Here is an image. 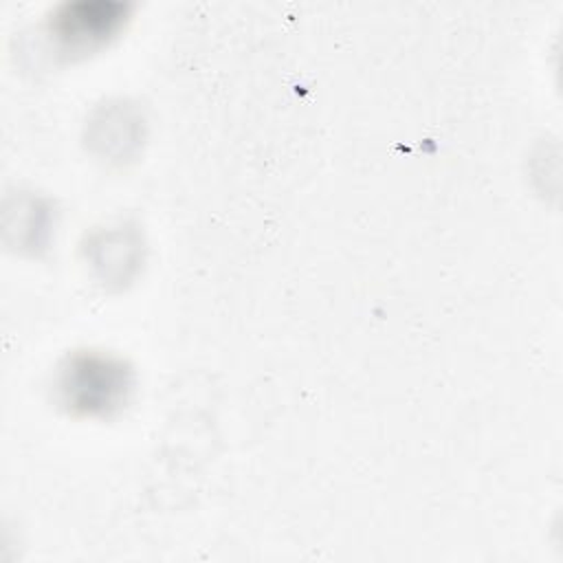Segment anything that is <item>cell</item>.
<instances>
[{
  "instance_id": "1",
  "label": "cell",
  "mask_w": 563,
  "mask_h": 563,
  "mask_svg": "<svg viewBox=\"0 0 563 563\" xmlns=\"http://www.w3.org/2000/svg\"><path fill=\"white\" fill-rule=\"evenodd\" d=\"M55 387L59 402L68 411L77 416H110L125 405L132 389V372L114 356L79 352L59 367Z\"/></svg>"
},
{
  "instance_id": "2",
  "label": "cell",
  "mask_w": 563,
  "mask_h": 563,
  "mask_svg": "<svg viewBox=\"0 0 563 563\" xmlns=\"http://www.w3.org/2000/svg\"><path fill=\"white\" fill-rule=\"evenodd\" d=\"M128 11L125 2H64L46 18L44 37L55 55H84L106 44L123 26Z\"/></svg>"
}]
</instances>
